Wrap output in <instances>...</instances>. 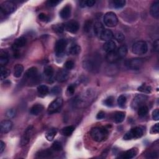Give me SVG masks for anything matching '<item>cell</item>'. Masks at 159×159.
<instances>
[{"mask_svg": "<svg viewBox=\"0 0 159 159\" xmlns=\"http://www.w3.org/2000/svg\"><path fill=\"white\" fill-rule=\"evenodd\" d=\"M90 134L95 141L100 142L106 139L108 131L104 127H95L91 129Z\"/></svg>", "mask_w": 159, "mask_h": 159, "instance_id": "1", "label": "cell"}, {"mask_svg": "<svg viewBox=\"0 0 159 159\" xmlns=\"http://www.w3.org/2000/svg\"><path fill=\"white\" fill-rule=\"evenodd\" d=\"M132 52L136 55H143L148 51V45L145 41H138L132 46Z\"/></svg>", "mask_w": 159, "mask_h": 159, "instance_id": "2", "label": "cell"}, {"mask_svg": "<svg viewBox=\"0 0 159 159\" xmlns=\"http://www.w3.org/2000/svg\"><path fill=\"white\" fill-rule=\"evenodd\" d=\"M98 59H96L94 57H89L84 60L83 66L87 70L90 71H95L98 70L100 66V64L98 61Z\"/></svg>", "mask_w": 159, "mask_h": 159, "instance_id": "3", "label": "cell"}, {"mask_svg": "<svg viewBox=\"0 0 159 159\" xmlns=\"http://www.w3.org/2000/svg\"><path fill=\"white\" fill-rule=\"evenodd\" d=\"M104 23L107 27L113 28L115 27L118 23L117 16L113 12H108L104 16Z\"/></svg>", "mask_w": 159, "mask_h": 159, "instance_id": "4", "label": "cell"}, {"mask_svg": "<svg viewBox=\"0 0 159 159\" xmlns=\"http://www.w3.org/2000/svg\"><path fill=\"white\" fill-rule=\"evenodd\" d=\"M143 135V130L139 127L133 128L131 131L127 132L123 137L124 140H131L133 139H138Z\"/></svg>", "mask_w": 159, "mask_h": 159, "instance_id": "5", "label": "cell"}, {"mask_svg": "<svg viewBox=\"0 0 159 159\" xmlns=\"http://www.w3.org/2000/svg\"><path fill=\"white\" fill-rule=\"evenodd\" d=\"M1 13L4 14H9L15 11L16 9V5L14 2L11 1H4L0 7Z\"/></svg>", "mask_w": 159, "mask_h": 159, "instance_id": "6", "label": "cell"}, {"mask_svg": "<svg viewBox=\"0 0 159 159\" xmlns=\"http://www.w3.org/2000/svg\"><path fill=\"white\" fill-rule=\"evenodd\" d=\"M24 78L28 80H30L31 82L35 83L39 80V76L38 74V70L36 67H31L25 73Z\"/></svg>", "mask_w": 159, "mask_h": 159, "instance_id": "7", "label": "cell"}, {"mask_svg": "<svg viewBox=\"0 0 159 159\" xmlns=\"http://www.w3.org/2000/svg\"><path fill=\"white\" fill-rule=\"evenodd\" d=\"M147 98V96L144 95H137L131 102V107L133 110H138L141 106L144 105Z\"/></svg>", "mask_w": 159, "mask_h": 159, "instance_id": "8", "label": "cell"}, {"mask_svg": "<svg viewBox=\"0 0 159 159\" xmlns=\"http://www.w3.org/2000/svg\"><path fill=\"white\" fill-rule=\"evenodd\" d=\"M34 131V127L33 126H29L25 131L21 137V139L20 141V145L21 146H26L29 142L30 139L33 136Z\"/></svg>", "mask_w": 159, "mask_h": 159, "instance_id": "9", "label": "cell"}, {"mask_svg": "<svg viewBox=\"0 0 159 159\" xmlns=\"http://www.w3.org/2000/svg\"><path fill=\"white\" fill-rule=\"evenodd\" d=\"M67 45V42L64 39H60L56 42L55 45V52L58 57H60L64 53V51Z\"/></svg>", "mask_w": 159, "mask_h": 159, "instance_id": "10", "label": "cell"}, {"mask_svg": "<svg viewBox=\"0 0 159 159\" xmlns=\"http://www.w3.org/2000/svg\"><path fill=\"white\" fill-rule=\"evenodd\" d=\"M63 105V100L61 98H57L54 100L48 107V112L49 114H52L58 111Z\"/></svg>", "mask_w": 159, "mask_h": 159, "instance_id": "11", "label": "cell"}, {"mask_svg": "<svg viewBox=\"0 0 159 159\" xmlns=\"http://www.w3.org/2000/svg\"><path fill=\"white\" fill-rule=\"evenodd\" d=\"M64 25L65 30H66V31L73 34L77 32L80 28L79 23L75 20H69V21L65 23Z\"/></svg>", "mask_w": 159, "mask_h": 159, "instance_id": "12", "label": "cell"}, {"mask_svg": "<svg viewBox=\"0 0 159 159\" xmlns=\"http://www.w3.org/2000/svg\"><path fill=\"white\" fill-rule=\"evenodd\" d=\"M143 64V60L142 59H132L128 60L126 63V65L128 68L132 70H139Z\"/></svg>", "mask_w": 159, "mask_h": 159, "instance_id": "13", "label": "cell"}, {"mask_svg": "<svg viewBox=\"0 0 159 159\" xmlns=\"http://www.w3.org/2000/svg\"><path fill=\"white\" fill-rule=\"evenodd\" d=\"M0 127H1V132L6 134L11 130L13 127V122L9 120L3 121L0 124Z\"/></svg>", "mask_w": 159, "mask_h": 159, "instance_id": "14", "label": "cell"}, {"mask_svg": "<svg viewBox=\"0 0 159 159\" xmlns=\"http://www.w3.org/2000/svg\"><path fill=\"white\" fill-rule=\"evenodd\" d=\"M27 39L24 37H20L18 38L13 44V49L14 50H18L19 49L21 48L26 44Z\"/></svg>", "mask_w": 159, "mask_h": 159, "instance_id": "15", "label": "cell"}, {"mask_svg": "<svg viewBox=\"0 0 159 159\" xmlns=\"http://www.w3.org/2000/svg\"><path fill=\"white\" fill-rule=\"evenodd\" d=\"M103 50L107 53H110L114 52L116 49V44L114 41L113 40H109L106 42V43L103 45Z\"/></svg>", "mask_w": 159, "mask_h": 159, "instance_id": "16", "label": "cell"}, {"mask_svg": "<svg viewBox=\"0 0 159 159\" xmlns=\"http://www.w3.org/2000/svg\"><path fill=\"white\" fill-rule=\"evenodd\" d=\"M69 78V71L66 70H60L56 75V80L59 82H64Z\"/></svg>", "mask_w": 159, "mask_h": 159, "instance_id": "17", "label": "cell"}, {"mask_svg": "<svg viewBox=\"0 0 159 159\" xmlns=\"http://www.w3.org/2000/svg\"><path fill=\"white\" fill-rule=\"evenodd\" d=\"M105 29L104 25L100 22H96L93 25V31L97 37H100Z\"/></svg>", "mask_w": 159, "mask_h": 159, "instance_id": "18", "label": "cell"}, {"mask_svg": "<svg viewBox=\"0 0 159 159\" xmlns=\"http://www.w3.org/2000/svg\"><path fill=\"white\" fill-rule=\"evenodd\" d=\"M113 37H114V34L111 30L105 29L99 38L101 40H104L107 42V41L111 40V39Z\"/></svg>", "mask_w": 159, "mask_h": 159, "instance_id": "19", "label": "cell"}, {"mask_svg": "<svg viewBox=\"0 0 159 159\" xmlns=\"http://www.w3.org/2000/svg\"><path fill=\"white\" fill-rule=\"evenodd\" d=\"M151 14L152 16L155 19L159 18V2L158 1H155L152 4L151 7Z\"/></svg>", "mask_w": 159, "mask_h": 159, "instance_id": "20", "label": "cell"}, {"mask_svg": "<svg viewBox=\"0 0 159 159\" xmlns=\"http://www.w3.org/2000/svg\"><path fill=\"white\" fill-rule=\"evenodd\" d=\"M71 6L69 4L66 5L65 7L63 8V9L61 10V11L60 12V17L64 19H68L71 14Z\"/></svg>", "mask_w": 159, "mask_h": 159, "instance_id": "21", "label": "cell"}, {"mask_svg": "<svg viewBox=\"0 0 159 159\" xmlns=\"http://www.w3.org/2000/svg\"><path fill=\"white\" fill-rule=\"evenodd\" d=\"M44 75L48 80L49 82H51V80H53L54 75V69L51 66H46L44 69Z\"/></svg>", "mask_w": 159, "mask_h": 159, "instance_id": "22", "label": "cell"}, {"mask_svg": "<svg viewBox=\"0 0 159 159\" xmlns=\"http://www.w3.org/2000/svg\"><path fill=\"white\" fill-rule=\"evenodd\" d=\"M44 106L40 104H36L32 106L30 110V113L34 116H37L42 112Z\"/></svg>", "mask_w": 159, "mask_h": 159, "instance_id": "23", "label": "cell"}, {"mask_svg": "<svg viewBox=\"0 0 159 159\" xmlns=\"http://www.w3.org/2000/svg\"><path fill=\"white\" fill-rule=\"evenodd\" d=\"M49 92V89L46 85H40L37 87V93L40 97H44L46 96Z\"/></svg>", "mask_w": 159, "mask_h": 159, "instance_id": "24", "label": "cell"}, {"mask_svg": "<svg viewBox=\"0 0 159 159\" xmlns=\"http://www.w3.org/2000/svg\"><path fill=\"white\" fill-rule=\"evenodd\" d=\"M9 61L8 54L4 50H1L0 52V65L1 66L6 65Z\"/></svg>", "mask_w": 159, "mask_h": 159, "instance_id": "25", "label": "cell"}, {"mask_svg": "<svg viewBox=\"0 0 159 159\" xmlns=\"http://www.w3.org/2000/svg\"><path fill=\"white\" fill-rule=\"evenodd\" d=\"M106 60L109 63H114L120 59L115 50L114 52L107 53V55L106 56Z\"/></svg>", "mask_w": 159, "mask_h": 159, "instance_id": "26", "label": "cell"}, {"mask_svg": "<svg viewBox=\"0 0 159 159\" xmlns=\"http://www.w3.org/2000/svg\"><path fill=\"white\" fill-rule=\"evenodd\" d=\"M57 133V130L55 128H51L45 133V137L48 141H52Z\"/></svg>", "mask_w": 159, "mask_h": 159, "instance_id": "27", "label": "cell"}, {"mask_svg": "<svg viewBox=\"0 0 159 159\" xmlns=\"http://www.w3.org/2000/svg\"><path fill=\"white\" fill-rule=\"evenodd\" d=\"M24 71V66L21 64H17L14 67V76L16 78L21 76Z\"/></svg>", "mask_w": 159, "mask_h": 159, "instance_id": "28", "label": "cell"}, {"mask_svg": "<svg viewBox=\"0 0 159 159\" xmlns=\"http://www.w3.org/2000/svg\"><path fill=\"white\" fill-rule=\"evenodd\" d=\"M116 52L118 55V57L119 59H121L122 58H124L125 56L127 55V48L126 46L123 45L120 47L117 50H116Z\"/></svg>", "mask_w": 159, "mask_h": 159, "instance_id": "29", "label": "cell"}, {"mask_svg": "<svg viewBox=\"0 0 159 159\" xmlns=\"http://www.w3.org/2000/svg\"><path fill=\"white\" fill-rule=\"evenodd\" d=\"M126 117V113L123 111H118L116 112L114 116V120L117 123H121L124 120Z\"/></svg>", "mask_w": 159, "mask_h": 159, "instance_id": "30", "label": "cell"}, {"mask_svg": "<svg viewBox=\"0 0 159 159\" xmlns=\"http://www.w3.org/2000/svg\"><path fill=\"white\" fill-rule=\"evenodd\" d=\"M110 4L112 5V6L116 9L122 8L125 6L126 1L124 0H114V1H111Z\"/></svg>", "mask_w": 159, "mask_h": 159, "instance_id": "31", "label": "cell"}, {"mask_svg": "<svg viewBox=\"0 0 159 159\" xmlns=\"http://www.w3.org/2000/svg\"><path fill=\"white\" fill-rule=\"evenodd\" d=\"M137 153L136 151L134 149V148H132L131 150H129L126 151L124 154H122V158H125V159H131L134 158Z\"/></svg>", "mask_w": 159, "mask_h": 159, "instance_id": "32", "label": "cell"}, {"mask_svg": "<svg viewBox=\"0 0 159 159\" xmlns=\"http://www.w3.org/2000/svg\"><path fill=\"white\" fill-rule=\"evenodd\" d=\"M81 51V47L78 45H74L71 46L69 50V53L71 55H75L80 54Z\"/></svg>", "mask_w": 159, "mask_h": 159, "instance_id": "33", "label": "cell"}, {"mask_svg": "<svg viewBox=\"0 0 159 159\" xmlns=\"http://www.w3.org/2000/svg\"><path fill=\"white\" fill-rule=\"evenodd\" d=\"M74 127L72 126H69L64 127L62 129V134L65 136H70L74 131Z\"/></svg>", "mask_w": 159, "mask_h": 159, "instance_id": "34", "label": "cell"}, {"mask_svg": "<svg viewBox=\"0 0 159 159\" xmlns=\"http://www.w3.org/2000/svg\"><path fill=\"white\" fill-rule=\"evenodd\" d=\"M52 154V151L49 149H46V150L39 152V153L37 154V157L39 158H48L50 157Z\"/></svg>", "mask_w": 159, "mask_h": 159, "instance_id": "35", "label": "cell"}, {"mask_svg": "<svg viewBox=\"0 0 159 159\" xmlns=\"http://www.w3.org/2000/svg\"><path fill=\"white\" fill-rule=\"evenodd\" d=\"M148 107L145 105H143L138 109V114H139V116L141 117H143L147 115V114L148 113Z\"/></svg>", "mask_w": 159, "mask_h": 159, "instance_id": "36", "label": "cell"}, {"mask_svg": "<svg viewBox=\"0 0 159 159\" xmlns=\"http://www.w3.org/2000/svg\"><path fill=\"white\" fill-rule=\"evenodd\" d=\"M10 75L9 70L6 69L3 66H1V80H3L6 79Z\"/></svg>", "mask_w": 159, "mask_h": 159, "instance_id": "37", "label": "cell"}, {"mask_svg": "<svg viewBox=\"0 0 159 159\" xmlns=\"http://www.w3.org/2000/svg\"><path fill=\"white\" fill-rule=\"evenodd\" d=\"M126 97L124 95H121L119 96V98H117V104H118L119 106L123 107L126 105Z\"/></svg>", "mask_w": 159, "mask_h": 159, "instance_id": "38", "label": "cell"}, {"mask_svg": "<svg viewBox=\"0 0 159 159\" xmlns=\"http://www.w3.org/2000/svg\"><path fill=\"white\" fill-rule=\"evenodd\" d=\"M52 28L54 31L57 33H62L65 30L64 25L63 24H55L53 25Z\"/></svg>", "mask_w": 159, "mask_h": 159, "instance_id": "39", "label": "cell"}, {"mask_svg": "<svg viewBox=\"0 0 159 159\" xmlns=\"http://www.w3.org/2000/svg\"><path fill=\"white\" fill-rule=\"evenodd\" d=\"M62 147V144L59 141H55L52 146V148L55 151H60Z\"/></svg>", "mask_w": 159, "mask_h": 159, "instance_id": "40", "label": "cell"}, {"mask_svg": "<svg viewBox=\"0 0 159 159\" xmlns=\"http://www.w3.org/2000/svg\"><path fill=\"white\" fill-rule=\"evenodd\" d=\"M138 90L142 92H144V93H150L152 91V88L150 86H146L145 85H142L141 86L139 87V88H138Z\"/></svg>", "mask_w": 159, "mask_h": 159, "instance_id": "41", "label": "cell"}, {"mask_svg": "<svg viewBox=\"0 0 159 159\" xmlns=\"http://www.w3.org/2000/svg\"><path fill=\"white\" fill-rule=\"evenodd\" d=\"M104 104L106 106L112 107L114 104V98L112 96H110L104 101Z\"/></svg>", "mask_w": 159, "mask_h": 159, "instance_id": "42", "label": "cell"}, {"mask_svg": "<svg viewBox=\"0 0 159 159\" xmlns=\"http://www.w3.org/2000/svg\"><path fill=\"white\" fill-rule=\"evenodd\" d=\"M114 37H115V39L118 41V42H122L123 40H124V34H123L121 32H117L114 35Z\"/></svg>", "mask_w": 159, "mask_h": 159, "instance_id": "43", "label": "cell"}, {"mask_svg": "<svg viewBox=\"0 0 159 159\" xmlns=\"http://www.w3.org/2000/svg\"><path fill=\"white\" fill-rule=\"evenodd\" d=\"M60 3L58 0H49L47 2V5L49 7H55Z\"/></svg>", "mask_w": 159, "mask_h": 159, "instance_id": "44", "label": "cell"}, {"mask_svg": "<svg viewBox=\"0 0 159 159\" xmlns=\"http://www.w3.org/2000/svg\"><path fill=\"white\" fill-rule=\"evenodd\" d=\"M75 91V86L73 85H71L68 86L66 89V93L68 95H72L74 94Z\"/></svg>", "mask_w": 159, "mask_h": 159, "instance_id": "45", "label": "cell"}, {"mask_svg": "<svg viewBox=\"0 0 159 159\" xmlns=\"http://www.w3.org/2000/svg\"><path fill=\"white\" fill-rule=\"evenodd\" d=\"M65 67L67 70H71L74 67V62L71 60L66 61L65 64Z\"/></svg>", "mask_w": 159, "mask_h": 159, "instance_id": "46", "label": "cell"}, {"mask_svg": "<svg viewBox=\"0 0 159 159\" xmlns=\"http://www.w3.org/2000/svg\"><path fill=\"white\" fill-rule=\"evenodd\" d=\"M92 25V22L91 20H88L86 21L84 25V30L86 33H88L90 31Z\"/></svg>", "mask_w": 159, "mask_h": 159, "instance_id": "47", "label": "cell"}, {"mask_svg": "<svg viewBox=\"0 0 159 159\" xmlns=\"http://www.w3.org/2000/svg\"><path fill=\"white\" fill-rule=\"evenodd\" d=\"M38 18L41 20V21H43V22H48V21H49V18L47 16V15L45 14L44 13H40L39 15Z\"/></svg>", "mask_w": 159, "mask_h": 159, "instance_id": "48", "label": "cell"}, {"mask_svg": "<svg viewBox=\"0 0 159 159\" xmlns=\"http://www.w3.org/2000/svg\"><path fill=\"white\" fill-rule=\"evenodd\" d=\"M16 115V111L14 109H10L6 112V116L9 118H13Z\"/></svg>", "mask_w": 159, "mask_h": 159, "instance_id": "49", "label": "cell"}, {"mask_svg": "<svg viewBox=\"0 0 159 159\" xmlns=\"http://www.w3.org/2000/svg\"><path fill=\"white\" fill-rule=\"evenodd\" d=\"M159 132V127L158 124L157 123L154 126H153L151 129V134H158Z\"/></svg>", "mask_w": 159, "mask_h": 159, "instance_id": "50", "label": "cell"}, {"mask_svg": "<svg viewBox=\"0 0 159 159\" xmlns=\"http://www.w3.org/2000/svg\"><path fill=\"white\" fill-rule=\"evenodd\" d=\"M152 118L153 120L158 121L159 119V110L156 109L152 112Z\"/></svg>", "mask_w": 159, "mask_h": 159, "instance_id": "51", "label": "cell"}, {"mask_svg": "<svg viewBox=\"0 0 159 159\" xmlns=\"http://www.w3.org/2000/svg\"><path fill=\"white\" fill-rule=\"evenodd\" d=\"M51 93L53 95H58L61 93V88L59 86H55L51 90Z\"/></svg>", "mask_w": 159, "mask_h": 159, "instance_id": "52", "label": "cell"}, {"mask_svg": "<svg viewBox=\"0 0 159 159\" xmlns=\"http://www.w3.org/2000/svg\"><path fill=\"white\" fill-rule=\"evenodd\" d=\"M158 152H156V151H154V152H152L151 153H150L149 154H148V156H147V158H158Z\"/></svg>", "mask_w": 159, "mask_h": 159, "instance_id": "53", "label": "cell"}, {"mask_svg": "<svg viewBox=\"0 0 159 159\" xmlns=\"http://www.w3.org/2000/svg\"><path fill=\"white\" fill-rule=\"evenodd\" d=\"M105 117V112L102 111H100L96 115V119H104Z\"/></svg>", "mask_w": 159, "mask_h": 159, "instance_id": "54", "label": "cell"}, {"mask_svg": "<svg viewBox=\"0 0 159 159\" xmlns=\"http://www.w3.org/2000/svg\"><path fill=\"white\" fill-rule=\"evenodd\" d=\"M153 49L156 52L158 51V49H159V42L158 40H156L155 41H154V42L153 44Z\"/></svg>", "mask_w": 159, "mask_h": 159, "instance_id": "55", "label": "cell"}, {"mask_svg": "<svg viewBox=\"0 0 159 159\" xmlns=\"http://www.w3.org/2000/svg\"><path fill=\"white\" fill-rule=\"evenodd\" d=\"M95 3L96 1L94 0H88V1H86V5L88 7H92L94 6Z\"/></svg>", "mask_w": 159, "mask_h": 159, "instance_id": "56", "label": "cell"}, {"mask_svg": "<svg viewBox=\"0 0 159 159\" xmlns=\"http://www.w3.org/2000/svg\"><path fill=\"white\" fill-rule=\"evenodd\" d=\"M4 149H5V143L2 141H0V153H3Z\"/></svg>", "mask_w": 159, "mask_h": 159, "instance_id": "57", "label": "cell"}, {"mask_svg": "<svg viewBox=\"0 0 159 159\" xmlns=\"http://www.w3.org/2000/svg\"><path fill=\"white\" fill-rule=\"evenodd\" d=\"M80 6L81 7V8H85L86 6V1H80Z\"/></svg>", "mask_w": 159, "mask_h": 159, "instance_id": "58", "label": "cell"}]
</instances>
